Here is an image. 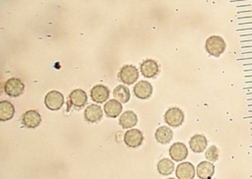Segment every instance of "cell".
<instances>
[{
	"label": "cell",
	"instance_id": "6da1fadb",
	"mask_svg": "<svg viewBox=\"0 0 252 179\" xmlns=\"http://www.w3.org/2000/svg\"><path fill=\"white\" fill-rule=\"evenodd\" d=\"M225 47L226 44L224 42V39L217 34L209 36L205 43V48L207 52L215 57H219L225 50Z\"/></svg>",
	"mask_w": 252,
	"mask_h": 179
},
{
	"label": "cell",
	"instance_id": "7a4b0ae2",
	"mask_svg": "<svg viewBox=\"0 0 252 179\" xmlns=\"http://www.w3.org/2000/svg\"><path fill=\"white\" fill-rule=\"evenodd\" d=\"M4 91L8 96L18 97L25 91V84L19 78H10L4 84Z\"/></svg>",
	"mask_w": 252,
	"mask_h": 179
},
{
	"label": "cell",
	"instance_id": "3957f363",
	"mask_svg": "<svg viewBox=\"0 0 252 179\" xmlns=\"http://www.w3.org/2000/svg\"><path fill=\"white\" fill-rule=\"evenodd\" d=\"M119 80L125 85H133L138 81L139 71L133 65H125L118 72Z\"/></svg>",
	"mask_w": 252,
	"mask_h": 179
},
{
	"label": "cell",
	"instance_id": "277c9868",
	"mask_svg": "<svg viewBox=\"0 0 252 179\" xmlns=\"http://www.w3.org/2000/svg\"><path fill=\"white\" fill-rule=\"evenodd\" d=\"M44 104L49 110H59L64 104V96L58 90H50L44 97Z\"/></svg>",
	"mask_w": 252,
	"mask_h": 179
},
{
	"label": "cell",
	"instance_id": "5b68a950",
	"mask_svg": "<svg viewBox=\"0 0 252 179\" xmlns=\"http://www.w3.org/2000/svg\"><path fill=\"white\" fill-rule=\"evenodd\" d=\"M184 113L178 107H170L164 113V121L171 127H178L184 121Z\"/></svg>",
	"mask_w": 252,
	"mask_h": 179
},
{
	"label": "cell",
	"instance_id": "8992f818",
	"mask_svg": "<svg viewBox=\"0 0 252 179\" xmlns=\"http://www.w3.org/2000/svg\"><path fill=\"white\" fill-rule=\"evenodd\" d=\"M144 141V135L139 129H129L124 134V143L129 148H138Z\"/></svg>",
	"mask_w": 252,
	"mask_h": 179
},
{
	"label": "cell",
	"instance_id": "52a82bcc",
	"mask_svg": "<svg viewBox=\"0 0 252 179\" xmlns=\"http://www.w3.org/2000/svg\"><path fill=\"white\" fill-rule=\"evenodd\" d=\"M169 156L174 161H182L184 160L188 155V149L187 147L180 142H176L172 144L168 150Z\"/></svg>",
	"mask_w": 252,
	"mask_h": 179
},
{
	"label": "cell",
	"instance_id": "ba28073f",
	"mask_svg": "<svg viewBox=\"0 0 252 179\" xmlns=\"http://www.w3.org/2000/svg\"><path fill=\"white\" fill-rule=\"evenodd\" d=\"M22 123L29 129H34L41 123V116L36 110H28L22 115Z\"/></svg>",
	"mask_w": 252,
	"mask_h": 179
},
{
	"label": "cell",
	"instance_id": "9c48e42d",
	"mask_svg": "<svg viewBox=\"0 0 252 179\" xmlns=\"http://www.w3.org/2000/svg\"><path fill=\"white\" fill-rule=\"evenodd\" d=\"M141 74L146 78H154L159 72V66L154 59H146L140 66Z\"/></svg>",
	"mask_w": 252,
	"mask_h": 179
},
{
	"label": "cell",
	"instance_id": "30bf717a",
	"mask_svg": "<svg viewBox=\"0 0 252 179\" xmlns=\"http://www.w3.org/2000/svg\"><path fill=\"white\" fill-rule=\"evenodd\" d=\"M175 174L178 179H194L195 167L191 162H181L175 168Z\"/></svg>",
	"mask_w": 252,
	"mask_h": 179
},
{
	"label": "cell",
	"instance_id": "8fae6325",
	"mask_svg": "<svg viewBox=\"0 0 252 179\" xmlns=\"http://www.w3.org/2000/svg\"><path fill=\"white\" fill-rule=\"evenodd\" d=\"M109 90L103 85H95L91 90V97L96 103H103L109 97Z\"/></svg>",
	"mask_w": 252,
	"mask_h": 179
},
{
	"label": "cell",
	"instance_id": "7c38bea8",
	"mask_svg": "<svg viewBox=\"0 0 252 179\" xmlns=\"http://www.w3.org/2000/svg\"><path fill=\"white\" fill-rule=\"evenodd\" d=\"M134 93L140 99H148L153 93V86L147 81H140L134 86Z\"/></svg>",
	"mask_w": 252,
	"mask_h": 179
},
{
	"label": "cell",
	"instance_id": "4fadbf2b",
	"mask_svg": "<svg viewBox=\"0 0 252 179\" xmlns=\"http://www.w3.org/2000/svg\"><path fill=\"white\" fill-rule=\"evenodd\" d=\"M88 101V95L85 90L81 89H76L72 90L69 94V102L76 108H81L86 105Z\"/></svg>",
	"mask_w": 252,
	"mask_h": 179
},
{
	"label": "cell",
	"instance_id": "5bb4252c",
	"mask_svg": "<svg viewBox=\"0 0 252 179\" xmlns=\"http://www.w3.org/2000/svg\"><path fill=\"white\" fill-rule=\"evenodd\" d=\"M84 117L90 123L98 122L102 118V109L97 104L88 105L84 111Z\"/></svg>",
	"mask_w": 252,
	"mask_h": 179
},
{
	"label": "cell",
	"instance_id": "9a60e30c",
	"mask_svg": "<svg viewBox=\"0 0 252 179\" xmlns=\"http://www.w3.org/2000/svg\"><path fill=\"white\" fill-rule=\"evenodd\" d=\"M215 173V165L211 161H201L196 167V174L200 179H211Z\"/></svg>",
	"mask_w": 252,
	"mask_h": 179
},
{
	"label": "cell",
	"instance_id": "2e32d148",
	"mask_svg": "<svg viewBox=\"0 0 252 179\" xmlns=\"http://www.w3.org/2000/svg\"><path fill=\"white\" fill-rule=\"evenodd\" d=\"M104 113L109 118L118 117L122 113V103L116 99H109L103 105Z\"/></svg>",
	"mask_w": 252,
	"mask_h": 179
},
{
	"label": "cell",
	"instance_id": "e0dca14e",
	"mask_svg": "<svg viewBox=\"0 0 252 179\" xmlns=\"http://www.w3.org/2000/svg\"><path fill=\"white\" fill-rule=\"evenodd\" d=\"M208 145V141L204 135L196 134L193 137H191L189 141V147L192 149L193 152L200 153L203 152Z\"/></svg>",
	"mask_w": 252,
	"mask_h": 179
},
{
	"label": "cell",
	"instance_id": "ac0fdd59",
	"mask_svg": "<svg viewBox=\"0 0 252 179\" xmlns=\"http://www.w3.org/2000/svg\"><path fill=\"white\" fill-rule=\"evenodd\" d=\"M138 123V117L132 110H126L119 118V124L123 129H131Z\"/></svg>",
	"mask_w": 252,
	"mask_h": 179
},
{
	"label": "cell",
	"instance_id": "d6986e66",
	"mask_svg": "<svg viewBox=\"0 0 252 179\" xmlns=\"http://www.w3.org/2000/svg\"><path fill=\"white\" fill-rule=\"evenodd\" d=\"M15 114V107L13 103L8 100H1L0 101V121L5 122L9 121L14 117Z\"/></svg>",
	"mask_w": 252,
	"mask_h": 179
},
{
	"label": "cell",
	"instance_id": "ffe728a7",
	"mask_svg": "<svg viewBox=\"0 0 252 179\" xmlns=\"http://www.w3.org/2000/svg\"><path fill=\"white\" fill-rule=\"evenodd\" d=\"M172 137H173V133L171 129H169V127H166V126H161L158 128L155 133V138L157 142H158L161 145L168 144L172 140Z\"/></svg>",
	"mask_w": 252,
	"mask_h": 179
},
{
	"label": "cell",
	"instance_id": "44dd1931",
	"mask_svg": "<svg viewBox=\"0 0 252 179\" xmlns=\"http://www.w3.org/2000/svg\"><path fill=\"white\" fill-rule=\"evenodd\" d=\"M113 97L121 103H126L129 101L131 95L129 89L124 85H118L113 90Z\"/></svg>",
	"mask_w": 252,
	"mask_h": 179
},
{
	"label": "cell",
	"instance_id": "7402d4cb",
	"mask_svg": "<svg viewBox=\"0 0 252 179\" xmlns=\"http://www.w3.org/2000/svg\"><path fill=\"white\" fill-rule=\"evenodd\" d=\"M157 168L160 175L167 176L173 172L175 167L172 160H170L169 158H162L158 162Z\"/></svg>",
	"mask_w": 252,
	"mask_h": 179
},
{
	"label": "cell",
	"instance_id": "603a6c76",
	"mask_svg": "<svg viewBox=\"0 0 252 179\" xmlns=\"http://www.w3.org/2000/svg\"><path fill=\"white\" fill-rule=\"evenodd\" d=\"M205 156L209 161H217L219 159V149L216 146H211L205 152Z\"/></svg>",
	"mask_w": 252,
	"mask_h": 179
},
{
	"label": "cell",
	"instance_id": "cb8c5ba5",
	"mask_svg": "<svg viewBox=\"0 0 252 179\" xmlns=\"http://www.w3.org/2000/svg\"><path fill=\"white\" fill-rule=\"evenodd\" d=\"M3 91H4V86H3V84L0 82V95L2 94Z\"/></svg>",
	"mask_w": 252,
	"mask_h": 179
},
{
	"label": "cell",
	"instance_id": "d4e9b609",
	"mask_svg": "<svg viewBox=\"0 0 252 179\" xmlns=\"http://www.w3.org/2000/svg\"><path fill=\"white\" fill-rule=\"evenodd\" d=\"M166 179H175V178H166Z\"/></svg>",
	"mask_w": 252,
	"mask_h": 179
}]
</instances>
